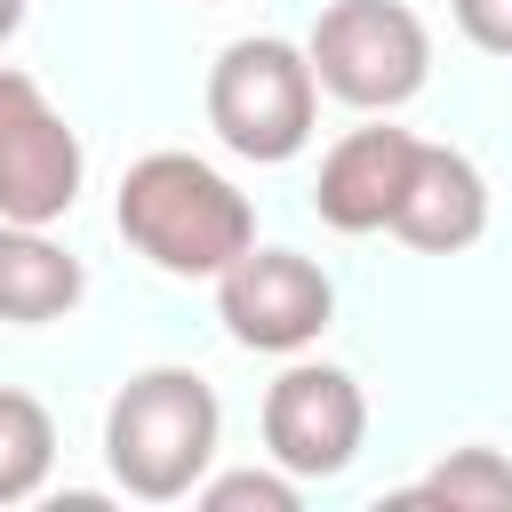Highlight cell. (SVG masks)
<instances>
[{
    "instance_id": "cell-1",
    "label": "cell",
    "mask_w": 512,
    "mask_h": 512,
    "mask_svg": "<svg viewBox=\"0 0 512 512\" xmlns=\"http://www.w3.org/2000/svg\"><path fill=\"white\" fill-rule=\"evenodd\" d=\"M112 224L120 240L160 264L168 280H216L248 240H256V208L232 176H216L208 160L192 152H144L128 176H120V200H112Z\"/></svg>"
},
{
    "instance_id": "cell-2",
    "label": "cell",
    "mask_w": 512,
    "mask_h": 512,
    "mask_svg": "<svg viewBox=\"0 0 512 512\" xmlns=\"http://www.w3.org/2000/svg\"><path fill=\"white\" fill-rule=\"evenodd\" d=\"M224 408L192 368H136L104 408V464L136 504H176L216 464Z\"/></svg>"
},
{
    "instance_id": "cell-3",
    "label": "cell",
    "mask_w": 512,
    "mask_h": 512,
    "mask_svg": "<svg viewBox=\"0 0 512 512\" xmlns=\"http://www.w3.org/2000/svg\"><path fill=\"white\" fill-rule=\"evenodd\" d=\"M312 104H320V80H312L304 48H288L272 32L232 40L208 64V128L224 152H240L256 168H280L312 144Z\"/></svg>"
},
{
    "instance_id": "cell-4",
    "label": "cell",
    "mask_w": 512,
    "mask_h": 512,
    "mask_svg": "<svg viewBox=\"0 0 512 512\" xmlns=\"http://www.w3.org/2000/svg\"><path fill=\"white\" fill-rule=\"evenodd\" d=\"M304 64L336 104L392 112V104H408L424 88L432 40H424L416 8H400V0H328L312 40H304Z\"/></svg>"
},
{
    "instance_id": "cell-5",
    "label": "cell",
    "mask_w": 512,
    "mask_h": 512,
    "mask_svg": "<svg viewBox=\"0 0 512 512\" xmlns=\"http://www.w3.org/2000/svg\"><path fill=\"white\" fill-rule=\"evenodd\" d=\"M80 136L48 104V88L16 64H0V216L8 224H56L80 200Z\"/></svg>"
},
{
    "instance_id": "cell-6",
    "label": "cell",
    "mask_w": 512,
    "mask_h": 512,
    "mask_svg": "<svg viewBox=\"0 0 512 512\" xmlns=\"http://www.w3.org/2000/svg\"><path fill=\"white\" fill-rule=\"evenodd\" d=\"M216 312H224V336L248 344V352H304L336 320V288H328V272L312 256L248 240L216 272Z\"/></svg>"
},
{
    "instance_id": "cell-7",
    "label": "cell",
    "mask_w": 512,
    "mask_h": 512,
    "mask_svg": "<svg viewBox=\"0 0 512 512\" xmlns=\"http://www.w3.org/2000/svg\"><path fill=\"white\" fill-rule=\"evenodd\" d=\"M360 440H368V400H360V384L344 368L296 360V368L272 376V392H264V448H272L280 472L336 480L360 456Z\"/></svg>"
},
{
    "instance_id": "cell-8",
    "label": "cell",
    "mask_w": 512,
    "mask_h": 512,
    "mask_svg": "<svg viewBox=\"0 0 512 512\" xmlns=\"http://www.w3.org/2000/svg\"><path fill=\"white\" fill-rule=\"evenodd\" d=\"M408 160H416V136L408 128H352L328 144L320 160V184H312V208L328 232H384L392 208H400V184H408Z\"/></svg>"
},
{
    "instance_id": "cell-9",
    "label": "cell",
    "mask_w": 512,
    "mask_h": 512,
    "mask_svg": "<svg viewBox=\"0 0 512 512\" xmlns=\"http://www.w3.org/2000/svg\"><path fill=\"white\" fill-rule=\"evenodd\" d=\"M384 232H400V240L424 248V256L472 248V240L488 232V176H480L456 144H424V136H416V160H408V184H400V208H392Z\"/></svg>"
},
{
    "instance_id": "cell-10",
    "label": "cell",
    "mask_w": 512,
    "mask_h": 512,
    "mask_svg": "<svg viewBox=\"0 0 512 512\" xmlns=\"http://www.w3.org/2000/svg\"><path fill=\"white\" fill-rule=\"evenodd\" d=\"M80 256L48 240V224H8L0 216V320L16 328H48L80 304Z\"/></svg>"
},
{
    "instance_id": "cell-11",
    "label": "cell",
    "mask_w": 512,
    "mask_h": 512,
    "mask_svg": "<svg viewBox=\"0 0 512 512\" xmlns=\"http://www.w3.org/2000/svg\"><path fill=\"white\" fill-rule=\"evenodd\" d=\"M48 464H56V424H48V408H40L32 392H8V384H0V504L40 496Z\"/></svg>"
},
{
    "instance_id": "cell-12",
    "label": "cell",
    "mask_w": 512,
    "mask_h": 512,
    "mask_svg": "<svg viewBox=\"0 0 512 512\" xmlns=\"http://www.w3.org/2000/svg\"><path fill=\"white\" fill-rule=\"evenodd\" d=\"M416 504H448V512H504L512 504V464L496 448H456L448 464H432L416 488Z\"/></svg>"
},
{
    "instance_id": "cell-13",
    "label": "cell",
    "mask_w": 512,
    "mask_h": 512,
    "mask_svg": "<svg viewBox=\"0 0 512 512\" xmlns=\"http://www.w3.org/2000/svg\"><path fill=\"white\" fill-rule=\"evenodd\" d=\"M200 504L208 512H296V472H224V480H200Z\"/></svg>"
},
{
    "instance_id": "cell-14",
    "label": "cell",
    "mask_w": 512,
    "mask_h": 512,
    "mask_svg": "<svg viewBox=\"0 0 512 512\" xmlns=\"http://www.w3.org/2000/svg\"><path fill=\"white\" fill-rule=\"evenodd\" d=\"M456 24H464V40H472V48L512 56V0H456Z\"/></svg>"
},
{
    "instance_id": "cell-15",
    "label": "cell",
    "mask_w": 512,
    "mask_h": 512,
    "mask_svg": "<svg viewBox=\"0 0 512 512\" xmlns=\"http://www.w3.org/2000/svg\"><path fill=\"white\" fill-rule=\"evenodd\" d=\"M16 24H24V0H0V40H16Z\"/></svg>"
}]
</instances>
